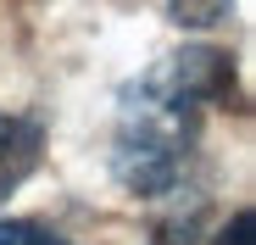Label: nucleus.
Instances as JSON below:
<instances>
[{
    "label": "nucleus",
    "mask_w": 256,
    "mask_h": 245,
    "mask_svg": "<svg viewBox=\"0 0 256 245\" xmlns=\"http://www.w3.org/2000/svg\"><path fill=\"white\" fill-rule=\"evenodd\" d=\"M190 145H195V117H178V112L150 106V100L134 95V106H122V128H117V145H112V173L134 195H167L184 178Z\"/></svg>",
    "instance_id": "f257e3e1"
},
{
    "label": "nucleus",
    "mask_w": 256,
    "mask_h": 245,
    "mask_svg": "<svg viewBox=\"0 0 256 245\" xmlns=\"http://www.w3.org/2000/svg\"><path fill=\"white\" fill-rule=\"evenodd\" d=\"M134 95L178 117H195L206 100H234V56L212 50V45H190L178 56H162L134 84Z\"/></svg>",
    "instance_id": "f03ea898"
},
{
    "label": "nucleus",
    "mask_w": 256,
    "mask_h": 245,
    "mask_svg": "<svg viewBox=\"0 0 256 245\" xmlns=\"http://www.w3.org/2000/svg\"><path fill=\"white\" fill-rule=\"evenodd\" d=\"M39 150H45V128L22 112H0V200L39 168Z\"/></svg>",
    "instance_id": "7ed1b4c3"
},
{
    "label": "nucleus",
    "mask_w": 256,
    "mask_h": 245,
    "mask_svg": "<svg viewBox=\"0 0 256 245\" xmlns=\"http://www.w3.org/2000/svg\"><path fill=\"white\" fill-rule=\"evenodd\" d=\"M234 12V0H167V17L178 28H218Z\"/></svg>",
    "instance_id": "20e7f679"
},
{
    "label": "nucleus",
    "mask_w": 256,
    "mask_h": 245,
    "mask_svg": "<svg viewBox=\"0 0 256 245\" xmlns=\"http://www.w3.org/2000/svg\"><path fill=\"white\" fill-rule=\"evenodd\" d=\"M0 245H72L67 234L45 228V223H28V218H6L0 223Z\"/></svg>",
    "instance_id": "39448f33"
},
{
    "label": "nucleus",
    "mask_w": 256,
    "mask_h": 245,
    "mask_svg": "<svg viewBox=\"0 0 256 245\" xmlns=\"http://www.w3.org/2000/svg\"><path fill=\"white\" fill-rule=\"evenodd\" d=\"M212 245H256V240H250V212H234V218L218 228V240H212Z\"/></svg>",
    "instance_id": "423d86ee"
},
{
    "label": "nucleus",
    "mask_w": 256,
    "mask_h": 245,
    "mask_svg": "<svg viewBox=\"0 0 256 245\" xmlns=\"http://www.w3.org/2000/svg\"><path fill=\"white\" fill-rule=\"evenodd\" d=\"M162 245H167V240H162Z\"/></svg>",
    "instance_id": "0eeeda50"
}]
</instances>
